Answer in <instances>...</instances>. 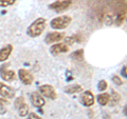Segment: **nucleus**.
Instances as JSON below:
<instances>
[{
	"instance_id": "obj_1",
	"label": "nucleus",
	"mask_w": 127,
	"mask_h": 119,
	"mask_svg": "<svg viewBox=\"0 0 127 119\" xmlns=\"http://www.w3.org/2000/svg\"><path fill=\"white\" fill-rule=\"evenodd\" d=\"M46 25H47V20L45 18L40 17L31 23V25L28 27L27 33L31 37H37L39 35H41V33L45 31Z\"/></svg>"
},
{
	"instance_id": "obj_2",
	"label": "nucleus",
	"mask_w": 127,
	"mask_h": 119,
	"mask_svg": "<svg viewBox=\"0 0 127 119\" xmlns=\"http://www.w3.org/2000/svg\"><path fill=\"white\" fill-rule=\"evenodd\" d=\"M71 21H72V18L70 16H59V17L54 18L50 24L51 27H53L55 30H64L69 26Z\"/></svg>"
},
{
	"instance_id": "obj_3",
	"label": "nucleus",
	"mask_w": 127,
	"mask_h": 119,
	"mask_svg": "<svg viewBox=\"0 0 127 119\" xmlns=\"http://www.w3.org/2000/svg\"><path fill=\"white\" fill-rule=\"evenodd\" d=\"M71 3H72L71 0H57V1L51 3L49 5V9L55 11L56 13H61V12L66 11L68 9V7L71 5Z\"/></svg>"
},
{
	"instance_id": "obj_4",
	"label": "nucleus",
	"mask_w": 127,
	"mask_h": 119,
	"mask_svg": "<svg viewBox=\"0 0 127 119\" xmlns=\"http://www.w3.org/2000/svg\"><path fill=\"white\" fill-rule=\"evenodd\" d=\"M39 92L42 94L45 97L49 98V99H55L56 98V92L52 85L50 84H43L39 86Z\"/></svg>"
},
{
	"instance_id": "obj_5",
	"label": "nucleus",
	"mask_w": 127,
	"mask_h": 119,
	"mask_svg": "<svg viewBox=\"0 0 127 119\" xmlns=\"http://www.w3.org/2000/svg\"><path fill=\"white\" fill-rule=\"evenodd\" d=\"M79 100H81V103L85 106H91L94 103V96L93 94L90 92V91H85L84 93L81 95L79 97Z\"/></svg>"
},
{
	"instance_id": "obj_6",
	"label": "nucleus",
	"mask_w": 127,
	"mask_h": 119,
	"mask_svg": "<svg viewBox=\"0 0 127 119\" xmlns=\"http://www.w3.org/2000/svg\"><path fill=\"white\" fill-rule=\"evenodd\" d=\"M19 75V78H20L21 82L26 85H29L33 82V75H32L29 71H27L25 69H20L18 72Z\"/></svg>"
},
{
	"instance_id": "obj_7",
	"label": "nucleus",
	"mask_w": 127,
	"mask_h": 119,
	"mask_svg": "<svg viewBox=\"0 0 127 119\" xmlns=\"http://www.w3.org/2000/svg\"><path fill=\"white\" fill-rule=\"evenodd\" d=\"M69 51V47L65 43H56L50 47V52L52 55H58L62 53H67Z\"/></svg>"
},
{
	"instance_id": "obj_8",
	"label": "nucleus",
	"mask_w": 127,
	"mask_h": 119,
	"mask_svg": "<svg viewBox=\"0 0 127 119\" xmlns=\"http://www.w3.org/2000/svg\"><path fill=\"white\" fill-rule=\"evenodd\" d=\"M64 37H65V34L59 33V32H52V33H49L47 35L45 41L47 43H54V42L61 41L62 39H64Z\"/></svg>"
},
{
	"instance_id": "obj_9",
	"label": "nucleus",
	"mask_w": 127,
	"mask_h": 119,
	"mask_svg": "<svg viewBox=\"0 0 127 119\" xmlns=\"http://www.w3.org/2000/svg\"><path fill=\"white\" fill-rule=\"evenodd\" d=\"M31 101H32V103H33V105L36 106V108H41V106H43L46 103L45 99L42 98L41 95L36 92L31 94Z\"/></svg>"
},
{
	"instance_id": "obj_10",
	"label": "nucleus",
	"mask_w": 127,
	"mask_h": 119,
	"mask_svg": "<svg viewBox=\"0 0 127 119\" xmlns=\"http://www.w3.org/2000/svg\"><path fill=\"white\" fill-rule=\"evenodd\" d=\"M0 95L4 98H13L14 97V91L12 90L9 85H5L4 83L0 82Z\"/></svg>"
},
{
	"instance_id": "obj_11",
	"label": "nucleus",
	"mask_w": 127,
	"mask_h": 119,
	"mask_svg": "<svg viewBox=\"0 0 127 119\" xmlns=\"http://www.w3.org/2000/svg\"><path fill=\"white\" fill-rule=\"evenodd\" d=\"M12 52H13V46L11 44H7L4 47H2V49L0 50V62L5 61L6 59L10 57Z\"/></svg>"
},
{
	"instance_id": "obj_12",
	"label": "nucleus",
	"mask_w": 127,
	"mask_h": 119,
	"mask_svg": "<svg viewBox=\"0 0 127 119\" xmlns=\"http://www.w3.org/2000/svg\"><path fill=\"white\" fill-rule=\"evenodd\" d=\"M0 74H1V78L4 79L5 81H12L15 78V72L14 71H11V70L1 71Z\"/></svg>"
},
{
	"instance_id": "obj_13",
	"label": "nucleus",
	"mask_w": 127,
	"mask_h": 119,
	"mask_svg": "<svg viewBox=\"0 0 127 119\" xmlns=\"http://www.w3.org/2000/svg\"><path fill=\"white\" fill-rule=\"evenodd\" d=\"M109 100H110L109 94L103 93V94H100V95L97 96V102H98V103H100L101 105H106V104H108Z\"/></svg>"
},
{
	"instance_id": "obj_14",
	"label": "nucleus",
	"mask_w": 127,
	"mask_h": 119,
	"mask_svg": "<svg viewBox=\"0 0 127 119\" xmlns=\"http://www.w3.org/2000/svg\"><path fill=\"white\" fill-rule=\"evenodd\" d=\"M82 91V86L78 84H74V85H68L67 88H65V92L67 94H75Z\"/></svg>"
},
{
	"instance_id": "obj_15",
	"label": "nucleus",
	"mask_w": 127,
	"mask_h": 119,
	"mask_svg": "<svg viewBox=\"0 0 127 119\" xmlns=\"http://www.w3.org/2000/svg\"><path fill=\"white\" fill-rule=\"evenodd\" d=\"M17 109H18V113H19V115H20L21 117H25V116H27V115L29 114V106H28V104H26V103H22Z\"/></svg>"
},
{
	"instance_id": "obj_16",
	"label": "nucleus",
	"mask_w": 127,
	"mask_h": 119,
	"mask_svg": "<svg viewBox=\"0 0 127 119\" xmlns=\"http://www.w3.org/2000/svg\"><path fill=\"white\" fill-rule=\"evenodd\" d=\"M107 86H108V84H107V82L105 80H101L100 82L97 83V90L101 91V92H103V91H105L107 89Z\"/></svg>"
},
{
	"instance_id": "obj_17",
	"label": "nucleus",
	"mask_w": 127,
	"mask_h": 119,
	"mask_svg": "<svg viewBox=\"0 0 127 119\" xmlns=\"http://www.w3.org/2000/svg\"><path fill=\"white\" fill-rule=\"evenodd\" d=\"M15 1L16 0H0V6L5 7V6L12 5L13 3H15Z\"/></svg>"
},
{
	"instance_id": "obj_18",
	"label": "nucleus",
	"mask_w": 127,
	"mask_h": 119,
	"mask_svg": "<svg viewBox=\"0 0 127 119\" xmlns=\"http://www.w3.org/2000/svg\"><path fill=\"white\" fill-rule=\"evenodd\" d=\"M76 41V36H73V37H66L65 38V42L67 44H73V43Z\"/></svg>"
},
{
	"instance_id": "obj_19",
	"label": "nucleus",
	"mask_w": 127,
	"mask_h": 119,
	"mask_svg": "<svg viewBox=\"0 0 127 119\" xmlns=\"http://www.w3.org/2000/svg\"><path fill=\"white\" fill-rule=\"evenodd\" d=\"M72 57L73 58H76V59H81L83 57V50H77L72 54Z\"/></svg>"
},
{
	"instance_id": "obj_20",
	"label": "nucleus",
	"mask_w": 127,
	"mask_h": 119,
	"mask_svg": "<svg viewBox=\"0 0 127 119\" xmlns=\"http://www.w3.org/2000/svg\"><path fill=\"white\" fill-rule=\"evenodd\" d=\"M120 95H119L117 92H113L112 93V96H111V99H112V101L113 102H116V103H117V102H119V101H120Z\"/></svg>"
},
{
	"instance_id": "obj_21",
	"label": "nucleus",
	"mask_w": 127,
	"mask_h": 119,
	"mask_svg": "<svg viewBox=\"0 0 127 119\" xmlns=\"http://www.w3.org/2000/svg\"><path fill=\"white\" fill-rule=\"evenodd\" d=\"M112 81H113L114 83H116L117 85H121L122 83H123L122 79H121L120 77H119V76H113V77H112Z\"/></svg>"
},
{
	"instance_id": "obj_22",
	"label": "nucleus",
	"mask_w": 127,
	"mask_h": 119,
	"mask_svg": "<svg viewBox=\"0 0 127 119\" xmlns=\"http://www.w3.org/2000/svg\"><path fill=\"white\" fill-rule=\"evenodd\" d=\"M28 119H41L40 117L38 116V115H36L35 113H31L30 115H29V118Z\"/></svg>"
},
{
	"instance_id": "obj_23",
	"label": "nucleus",
	"mask_w": 127,
	"mask_h": 119,
	"mask_svg": "<svg viewBox=\"0 0 127 119\" xmlns=\"http://www.w3.org/2000/svg\"><path fill=\"white\" fill-rule=\"evenodd\" d=\"M6 112V110L4 108V105L3 104H0V114H4Z\"/></svg>"
},
{
	"instance_id": "obj_24",
	"label": "nucleus",
	"mask_w": 127,
	"mask_h": 119,
	"mask_svg": "<svg viewBox=\"0 0 127 119\" xmlns=\"http://www.w3.org/2000/svg\"><path fill=\"white\" fill-rule=\"evenodd\" d=\"M122 74L124 75V77H126V66L123 67V70H122Z\"/></svg>"
}]
</instances>
